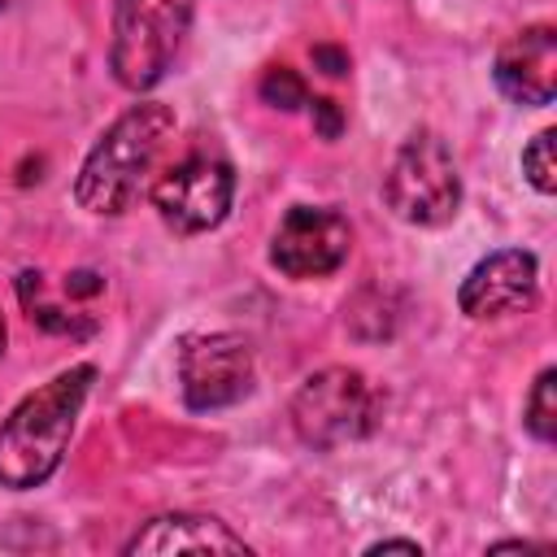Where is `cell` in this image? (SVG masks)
I'll return each mask as SVG.
<instances>
[{
  "label": "cell",
  "instance_id": "19",
  "mask_svg": "<svg viewBox=\"0 0 557 557\" xmlns=\"http://www.w3.org/2000/svg\"><path fill=\"white\" fill-rule=\"evenodd\" d=\"M527 548H535V544H527V540H509V544H492V553H527Z\"/></svg>",
  "mask_w": 557,
  "mask_h": 557
},
{
  "label": "cell",
  "instance_id": "11",
  "mask_svg": "<svg viewBox=\"0 0 557 557\" xmlns=\"http://www.w3.org/2000/svg\"><path fill=\"white\" fill-rule=\"evenodd\" d=\"M126 553L139 557V553H252L226 522L209 518V513H161L152 522H144L131 540H126Z\"/></svg>",
  "mask_w": 557,
  "mask_h": 557
},
{
  "label": "cell",
  "instance_id": "17",
  "mask_svg": "<svg viewBox=\"0 0 557 557\" xmlns=\"http://www.w3.org/2000/svg\"><path fill=\"white\" fill-rule=\"evenodd\" d=\"M100 287H104V278H100L96 270H74V274L65 278V292H70V296H96Z\"/></svg>",
  "mask_w": 557,
  "mask_h": 557
},
{
  "label": "cell",
  "instance_id": "10",
  "mask_svg": "<svg viewBox=\"0 0 557 557\" xmlns=\"http://www.w3.org/2000/svg\"><path fill=\"white\" fill-rule=\"evenodd\" d=\"M496 87L518 104H548L557 96V30L527 26L496 52Z\"/></svg>",
  "mask_w": 557,
  "mask_h": 557
},
{
  "label": "cell",
  "instance_id": "18",
  "mask_svg": "<svg viewBox=\"0 0 557 557\" xmlns=\"http://www.w3.org/2000/svg\"><path fill=\"white\" fill-rule=\"evenodd\" d=\"M366 553L374 557V553H422V548H418L413 540H379V544H370Z\"/></svg>",
  "mask_w": 557,
  "mask_h": 557
},
{
  "label": "cell",
  "instance_id": "16",
  "mask_svg": "<svg viewBox=\"0 0 557 557\" xmlns=\"http://www.w3.org/2000/svg\"><path fill=\"white\" fill-rule=\"evenodd\" d=\"M313 65H318L322 74H331V78H344V74H348V52L335 48V44H318V48H313Z\"/></svg>",
  "mask_w": 557,
  "mask_h": 557
},
{
  "label": "cell",
  "instance_id": "14",
  "mask_svg": "<svg viewBox=\"0 0 557 557\" xmlns=\"http://www.w3.org/2000/svg\"><path fill=\"white\" fill-rule=\"evenodd\" d=\"M261 100H265L270 109L292 113V109L309 104V87H305V78H300L296 70H287V65H270L265 78H261Z\"/></svg>",
  "mask_w": 557,
  "mask_h": 557
},
{
  "label": "cell",
  "instance_id": "7",
  "mask_svg": "<svg viewBox=\"0 0 557 557\" xmlns=\"http://www.w3.org/2000/svg\"><path fill=\"white\" fill-rule=\"evenodd\" d=\"M235 200V170L222 157H187L152 183V205L183 235L213 231Z\"/></svg>",
  "mask_w": 557,
  "mask_h": 557
},
{
  "label": "cell",
  "instance_id": "3",
  "mask_svg": "<svg viewBox=\"0 0 557 557\" xmlns=\"http://www.w3.org/2000/svg\"><path fill=\"white\" fill-rule=\"evenodd\" d=\"M191 22V0H117L109 70L126 91H148L165 78Z\"/></svg>",
  "mask_w": 557,
  "mask_h": 557
},
{
  "label": "cell",
  "instance_id": "13",
  "mask_svg": "<svg viewBox=\"0 0 557 557\" xmlns=\"http://www.w3.org/2000/svg\"><path fill=\"white\" fill-rule=\"evenodd\" d=\"M553 139H557V131L548 126V131H540V135L522 148V174H527V183H531L535 191H544V196L557 191V157H553Z\"/></svg>",
  "mask_w": 557,
  "mask_h": 557
},
{
  "label": "cell",
  "instance_id": "4",
  "mask_svg": "<svg viewBox=\"0 0 557 557\" xmlns=\"http://www.w3.org/2000/svg\"><path fill=\"white\" fill-rule=\"evenodd\" d=\"M383 396L361 370L326 366L309 374L292 396V426L309 448H339L374 431Z\"/></svg>",
  "mask_w": 557,
  "mask_h": 557
},
{
  "label": "cell",
  "instance_id": "2",
  "mask_svg": "<svg viewBox=\"0 0 557 557\" xmlns=\"http://www.w3.org/2000/svg\"><path fill=\"white\" fill-rule=\"evenodd\" d=\"M170 135H174V113L165 104L126 109L87 152L78 183H74V200L100 218L126 213L135 205V196L144 191Z\"/></svg>",
  "mask_w": 557,
  "mask_h": 557
},
{
  "label": "cell",
  "instance_id": "8",
  "mask_svg": "<svg viewBox=\"0 0 557 557\" xmlns=\"http://www.w3.org/2000/svg\"><path fill=\"white\" fill-rule=\"evenodd\" d=\"M348 248H352V226L344 213L322 205H296L283 213L270 239V261L287 278H322L348 261Z\"/></svg>",
  "mask_w": 557,
  "mask_h": 557
},
{
  "label": "cell",
  "instance_id": "15",
  "mask_svg": "<svg viewBox=\"0 0 557 557\" xmlns=\"http://www.w3.org/2000/svg\"><path fill=\"white\" fill-rule=\"evenodd\" d=\"M309 109H313V131H318L322 139H339V131H344V109H339L335 100H326V96H318Z\"/></svg>",
  "mask_w": 557,
  "mask_h": 557
},
{
  "label": "cell",
  "instance_id": "9",
  "mask_svg": "<svg viewBox=\"0 0 557 557\" xmlns=\"http://www.w3.org/2000/svg\"><path fill=\"white\" fill-rule=\"evenodd\" d=\"M540 292V261L527 248H505L483 257L457 287V305L466 318H505L531 309Z\"/></svg>",
  "mask_w": 557,
  "mask_h": 557
},
{
  "label": "cell",
  "instance_id": "1",
  "mask_svg": "<svg viewBox=\"0 0 557 557\" xmlns=\"http://www.w3.org/2000/svg\"><path fill=\"white\" fill-rule=\"evenodd\" d=\"M91 379H96L91 366H70L52 383L30 392L0 422V487H13V492L39 487L61 466Z\"/></svg>",
  "mask_w": 557,
  "mask_h": 557
},
{
  "label": "cell",
  "instance_id": "5",
  "mask_svg": "<svg viewBox=\"0 0 557 557\" xmlns=\"http://www.w3.org/2000/svg\"><path fill=\"white\" fill-rule=\"evenodd\" d=\"M383 200L400 222L413 226H444L457 213L461 205L457 161L435 131H413L405 139V148L396 152L383 178Z\"/></svg>",
  "mask_w": 557,
  "mask_h": 557
},
{
  "label": "cell",
  "instance_id": "20",
  "mask_svg": "<svg viewBox=\"0 0 557 557\" xmlns=\"http://www.w3.org/2000/svg\"><path fill=\"white\" fill-rule=\"evenodd\" d=\"M4 339H9V331H4V318H0V352H4Z\"/></svg>",
  "mask_w": 557,
  "mask_h": 557
},
{
  "label": "cell",
  "instance_id": "12",
  "mask_svg": "<svg viewBox=\"0 0 557 557\" xmlns=\"http://www.w3.org/2000/svg\"><path fill=\"white\" fill-rule=\"evenodd\" d=\"M527 431L535 440L557 435V370H540V379L527 396Z\"/></svg>",
  "mask_w": 557,
  "mask_h": 557
},
{
  "label": "cell",
  "instance_id": "6",
  "mask_svg": "<svg viewBox=\"0 0 557 557\" xmlns=\"http://www.w3.org/2000/svg\"><path fill=\"white\" fill-rule=\"evenodd\" d=\"M252 344L235 331L187 335L178 348V383L187 409H226L252 392Z\"/></svg>",
  "mask_w": 557,
  "mask_h": 557
}]
</instances>
